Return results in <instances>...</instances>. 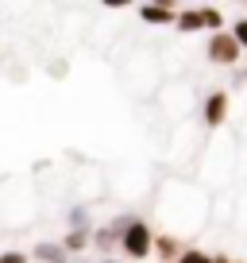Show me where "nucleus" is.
<instances>
[{
  "label": "nucleus",
  "instance_id": "nucleus-11",
  "mask_svg": "<svg viewBox=\"0 0 247 263\" xmlns=\"http://www.w3.org/2000/svg\"><path fill=\"white\" fill-rule=\"evenodd\" d=\"M178 263H213V252H205V248H197V244H186V252L178 255Z\"/></svg>",
  "mask_w": 247,
  "mask_h": 263
},
{
  "label": "nucleus",
  "instance_id": "nucleus-9",
  "mask_svg": "<svg viewBox=\"0 0 247 263\" xmlns=\"http://www.w3.org/2000/svg\"><path fill=\"white\" fill-rule=\"evenodd\" d=\"M31 259H39V263H74L58 240H43V244H35L31 248Z\"/></svg>",
  "mask_w": 247,
  "mask_h": 263
},
{
  "label": "nucleus",
  "instance_id": "nucleus-7",
  "mask_svg": "<svg viewBox=\"0 0 247 263\" xmlns=\"http://www.w3.org/2000/svg\"><path fill=\"white\" fill-rule=\"evenodd\" d=\"M181 252H186V244H181L174 232H158L155 236V259L158 263H178Z\"/></svg>",
  "mask_w": 247,
  "mask_h": 263
},
{
  "label": "nucleus",
  "instance_id": "nucleus-5",
  "mask_svg": "<svg viewBox=\"0 0 247 263\" xmlns=\"http://www.w3.org/2000/svg\"><path fill=\"white\" fill-rule=\"evenodd\" d=\"M178 8L181 4H139L135 12H139V20L147 27H174L178 24Z\"/></svg>",
  "mask_w": 247,
  "mask_h": 263
},
{
  "label": "nucleus",
  "instance_id": "nucleus-10",
  "mask_svg": "<svg viewBox=\"0 0 247 263\" xmlns=\"http://www.w3.org/2000/svg\"><path fill=\"white\" fill-rule=\"evenodd\" d=\"M201 16H205V31L209 35L228 31V24H224V8H216V4H201Z\"/></svg>",
  "mask_w": 247,
  "mask_h": 263
},
{
  "label": "nucleus",
  "instance_id": "nucleus-16",
  "mask_svg": "<svg viewBox=\"0 0 247 263\" xmlns=\"http://www.w3.org/2000/svg\"><path fill=\"white\" fill-rule=\"evenodd\" d=\"M100 263H123V259H112V255H105V259H100Z\"/></svg>",
  "mask_w": 247,
  "mask_h": 263
},
{
  "label": "nucleus",
  "instance_id": "nucleus-8",
  "mask_svg": "<svg viewBox=\"0 0 247 263\" xmlns=\"http://www.w3.org/2000/svg\"><path fill=\"white\" fill-rule=\"evenodd\" d=\"M58 244L66 248L70 259H77L81 252H89V248H93V232H89V229H66V236L58 240Z\"/></svg>",
  "mask_w": 247,
  "mask_h": 263
},
{
  "label": "nucleus",
  "instance_id": "nucleus-6",
  "mask_svg": "<svg viewBox=\"0 0 247 263\" xmlns=\"http://www.w3.org/2000/svg\"><path fill=\"white\" fill-rule=\"evenodd\" d=\"M174 31H181V35H197V31H205L201 4H181V8H178V24H174Z\"/></svg>",
  "mask_w": 247,
  "mask_h": 263
},
{
  "label": "nucleus",
  "instance_id": "nucleus-2",
  "mask_svg": "<svg viewBox=\"0 0 247 263\" xmlns=\"http://www.w3.org/2000/svg\"><path fill=\"white\" fill-rule=\"evenodd\" d=\"M132 221H135V213H120L108 224H97V229H93V252H100V259L112 255V252H120V240H123V232H128Z\"/></svg>",
  "mask_w": 247,
  "mask_h": 263
},
{
  "label": "nucleus",
  "instance_id": "nucleus-12",
  "mask_svg": "<svg viewBox=\"0 0 247 263\" xmlns=\"http://www.w3.org/2000/svg\"><path fill=\"white\" fill-rule=\"evenodd\" d=\"M70 229H89V232H93V224H89V209H81V205L70 209Z\"/></svg>",
  "mask_w": 247,
  "mask_h": 263
},
{
  "label": "nucleus",
  "instance_id": "nucleus-13",
  "mask_svg": "<svg viewBox=\"0 0 247 263\" xmlns=\"http://www.w3.org/2000/svg\"><path fill=\"white\" fill-rule=\"evenodd\" d=\"M0 263H31V252H19V248H8V252H0Z\"/></svg>",
  "mask_w": 247,
  "mask_h": 263
},
{
  "label": "nucleus",
  "instance_id": "nucleus-1",
  "mask_svg": "<svg viewBox=\"0 0 247 263\" xmlns=\"http://www.w3.org/2000/svg\"><path fill=\"white\" fill-rule=\"evenodd\" d=\"M155 236L158 232L151 229L143 217H135V221L128 224V232H123V240H120V259H132V263L151 259V255H155Z\"/></svg>",
  "mask_w": 247,
  "mask_h": 263
},
{
  "label": "nucleus",
  "instance_id": "nucleus-15",
  "mask_svg": "<svg viewBox=\"0 0 247 263\" xmlns=\"http://www.w3.org/2000/svg\"><path fill=\"white\" fill-rule=\"evenodd\" d=\"M213 263H232V259H228L224 252H213Z\"/></svg>",
  "mask_w": 247,
  "mask_h": 263
},
{
  "label": "nucleus",
  "instance_id": "nucleus-14",
  "mask_svg": "<svg viewBox=\"0 0 247 263\" xmlns=\"http://www.w3.org/2000/svg\"><path fill=\"white\" fill-rule=\"evenodd\" d=\"M228 31H232V39H236V43H239V47H243V50H247V16H243V20H236V24H232V27H228Z\"/></svg>",
  "mask_w": 247,
  "mask_h": 263
},
{
  "label": "nucleus",
  "instance_id": "nucleus-3",
  "mask_svg": "<svg viewBox=\"0 0 247 263\" xmlns=\"http://www.w3.org/2000/svg\"><path fill=\"white\" fill-rule=\"evenodd\" d=\"M205 58L213 66H239L243 47L232 39V31H216V35H209V39H205Z\"/></svg>",
  "mask_w": 247,
  "mask_h": 263
},
{
  "label": "nucleus",
  "instance_id": "nucleus-4",
  "mask_svg": "<svg viewBox=\"0 0 247 263\" xmlns=\"http://www.w3.org/2000/svg\"><path fill=\"white\" fill-rule=\"evenodd\" d=\"M232 112V93L228 89H209L205 97H201V124H205L209 132H216L224 120H228Z\"/></svg>",
  "mask_w": 247,
  "mask_h": 263
}]
</instances>
